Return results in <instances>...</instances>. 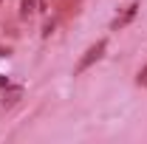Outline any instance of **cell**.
<instances>
[{"instance_id":"1","label":"cell","mask_w":147,"mask_h":144,"mask_svg":"<svg viewBox=\"0 0 147 144\" xmlns=\"http://www.w3.org/2000/svg\"><path fill=\"white\" fill-rule=\"evenodd\" d=\"M105 48H108V40H99V42H93L91 48L82 54V59L76 62V73H85L91 65H96V62L102 59V54H105Z\"/></svg>"},{"instance_id":"2","label":"cell","mask_w":147,"mask_h":144,"mask_svg":"<svg viewBox=\"0 0 147 144\" xmlns=\"http://www.w3.org/2000/svg\"><path fill=\"white\" fill-rule=\"evenodd\" d=\"M139 9H142V6H139L136 0H133V3H127V6H125V9H122V11H119V14L113 17V23H110V31H122V28H127L130 23L136 20Z\"/></svg>"},{"instance_id":"3","label":"cell","mask_w":147,"mask_h":144,"mask_svg":"<svg viewBox=\"0 0 147 144\" xmlns=\"http://www.w3.org/2000/svg\"><path fill=\"white\" fill-rule=\"evenodd\" d=\"M23 99V85H3V105H17Z\"/></svg>"},{"instance_id":"4","label":"cell","mask_w":147,"mask_h":144,"mask_svg":"<svg viewBox=\"0 0 147 144\" xmlns=\"http://www.w3.org/2000/svg\"><path fill=\"white\" fill-rule=\"evenodd\" d=\"M37 6H40V0H20V14L23 17H31L37 11Z\"/></svg>"},{"instance_id":"5","label":"cell","mask_w":147,"mask_h":144,"mask_svg":"<svg viewBox=\"0 0 147 144\" xmlns=\"http://www.w3.org/2000/svg\"><path fill=\"white\" fill-rule=\"evenodd\" d=\"M136 85H139V88H147V65L139 71V76H136Z\"/></svg>"}]
</instances>
